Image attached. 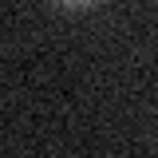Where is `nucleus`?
<instances>
[{"instance_id":"1","label":"nucleus","mask_w":158,"mask_h":158,"mask_svg":"<svg viewBox=\"0 0 158 158\" xmlns=\"http://www.w3.org/2000/svg\"><path fill=\"white\" fill-rule=\"evenodd\" d=\"M56 4H63V8H87V4H95V0H56Z\"/></svg>"}]
</instances>
